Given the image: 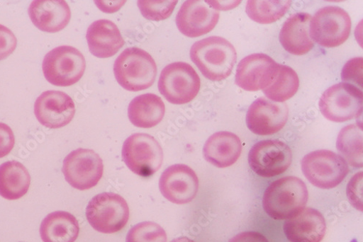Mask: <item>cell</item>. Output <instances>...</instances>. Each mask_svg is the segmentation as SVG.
<instances>
[{"instance_id":"cell-1","label":"cell","mask_w":363,"mask_h":242,"mask_svg":"<svg viewBox=\"0 0 363 242\" xmlns=\"http://www.w3.org/2000/svg\"><path fill=\"white\" fill-rule=\"evenodd\" d=\"M191 59L207 79L220 81L229 77L237 59L234 46L220 37L196 42L191 48Z\"/></svg>"},{"instance_id":"cell-2","label":"cell","mask_w":363,"mask_h":242,"mask_svg":"<svg viewBox=\"0 0 363 242\" xmlns=\"http://www.w3.org/2000/svg\"><path fill=\"white\" fill-rule=\"evenodd\" d=\"M308 196L303 180L295 176H286L275 180L267 188L262 205L272 219L287 220L306 208Z\"/></svg>"},{"instance_id":"cell-3","label":"cell","mask_w":363,"mask_h":242,"mask_svg":"<svg viewBox=\"0 0 363 242\" xmlns=\"http://www.w3.org/2000/svg\"><path fill=\"white\" fill-rule=\"evenodd\" d=\"M113 72L117 82L125 89L139 92L154 84L157 66L148 52L138 47H130L115 60Z\"/></svg>"},{"instance_id":"cell-4","label":"cell","mask_w":363,"mask_h":242,"mask_svg":"<svg viewBox=\"0 0 363 242\" xmlns=\"http://www.w3.org/2000/svg\"><path fill=\"white\" fill-rule=\"evenodd\" d=\"M301 170L310 183L323 190L339 186L349 173V165L341 156L332 151L316 150L301 161Z\"/></svg>"},{"instance_id":"cell-5","label":"cell","mask_w":363,"mask_h":242,"mask_svg":"<svg viewBox=\"0 0 363 242\" xmlns=\"http://www.w3.org/2000/svg\"><path fill=\"white\" fill-rule=\"evenodd\" d=\"M86 217L96 231L113 234L123 230L130 218L128 202L112 192L101 193L91 200L86 208Z\"/></svg>"},{"instance_id":"cell-6","label":"cell","mask_w":363,"mask_h":242,"mask_svg":"<svg viewBox=\"0 0 363 242\" xmlns=\"http://www.w3.org/2000/svg\"><path fill=\"white\" fill-rule=\"evenodd\" d=\"M158 86L161 95L169 103L184 105L191 103L198 96L201 79L190 64L176 62L162 70Z\"/></svg>"},{"instance_id":"cell-7","label":"cell","mask_w":363,"mask_h":242,"mask_svg":"<svg viewBox=\"0 0 363 242\" xmlns=\"http://www.w3.org/2000/svg\"><path fill=\"white\" fill-rule=\"evenodd\" d=\"M86 62L82 52L74 47L60 46L45 57L43 71L47 81L54 86H70L83 76Z\"/></svg>"},{"instance_id":"cell-8","label":"cell","mask_w":363,"mask_h":242,"mask_svg":"<svg viewBox=\"0 0 363 242\" xmlns=\"http://www.w3.org/2000/svg\"><path fill=\"white\" fill-rule=\"evenodd\" d=\"M122 154L128 168L143 178L152 176L161 168L164 161L162 146L147 134L129 137L123 144Z\"/></svg>"},{"instance_id":"cell-9","label":"cell","mask_w":363,"mask_h":242,"mask_svg":"<svg viewBox=\"0 0 363 242\" xmlns=\"http://www.w3.org/2000/svg\"><path fill=\"white\" fill-rule=\"evenodd\" d=\"M362 91L352 84L342 82L325 91L319 108L328 120L343 123L362 115Z\"/></svg>"},{"instance_id":"cell-10","label":"cell","mask_w":363,"mask_h":242,"mask_svg":"<svg viewBox=\"0 0 363 242\" xmlns=\"http://www.w3.org/2000/svg\"><path fill=\"white\" fill-rule=\"evenodd\" d=\"M349 14L337 6L320 9L311 18L310 34L313 41L321 47L332 48L344 44L351 33Z\"/></svg>"},{"instance_id":"cell-11","label":"cell","mask_w":363,"mask_h":242,"mask_svg":"<svg viewBox=\"0 0 363 242\" xmlns=\"http://www.w3.org/2000/svg\"><path fill=\"white\" fill-rule=\"evenodd\" d=\"M62 171L72 188L84 191L99 184L104 175V166L94 150L79 148L66 157Z\"/></svg>"},{"instance_id":"cell-12","label":"cell","mask_w":363,"mask_h":242,"mask_svg":"<svg viewBox=\"0 0 363 242\" xmlns=\"http://www.w3.org/2000/svg\"><path fill=\"white\" fill-rule=\"evenodd\" d=\"M291 162V148L279 139L258 142L252 147L249 154L250 168L255 173L264 178L284 173Z\"/></svg>"},{"instance_id":"cell-13","label":"cell","mask_w":363,"mask_h":242,"mask_svg":"<svg viewBox=\"0 0 363 242\" xmlns=\"http://www.w3.org/2000/svg\"><path fill=\"white\" fill-rule=\"evenodd\" d=\"M279 66L267 54H252L240 60L236 70L235 83L248 92L264 89L274 81Z\"/></svg>"},{"instance_id":"cell-14","label":"cell","mask_w":363,"mask_h":242,"mask_svg":"<svg viewBox=\"0 0 363 242\" xmlns=\"http://www.w3.org/2000/svg\"><path fill=\"white\" fill-rule=\"evenodd\" d=\"M220 13L202 0H189L181 6L176 17L179 31L196 38L205 35L216 28Z\"/></svg>"},{"instance_id":"cell-15","label":"cell","mask_w":363,"mask_h":242,"mask_svg":"<svg viewBox=\"0 0 363 242\" xmlns=\"http://www.w3.org/2000/svg\"><path fill=\"white\" fill-rule=\"evenodd\" d=\"M199 180L195 171L184 164L167 168L160 180L162 195L169 202L187 204L194 200L199 191Z\"/></svg>"},{"instance_id":"cell-16","label":"cell","mask_w":363,"mask_h":242,"mask_svg":"<svg viewBox=\"0 0 363 242\" xmlns=\"http://www.w3.org/2000/svg\"><path fill=\"white\" fill-rule=\"evenodd\" d=\"M76 113L75 104L67 94L60 91H47L35 103V114L39 122L49 129H60L70 124Z\"/></svg>"},{"instance_id":"cell-17","label":"cell","mask_w":363,"mask_h":242,"mask_svg":"<svg viewBox=\"0 0 363 242\" xmlns=\"http://www.w3.org/2000/svg\"><path fill=\"white\" fill-rule=\"evenodd\" d=\"M289 108L264 98L256 100L247 114V125L257 135H272L280 132L287 123Z\"/></svg>"},{"instance_id":"cell-18","label":"cell","mask_w":363,"mask_h":242,"mask_svg":"<svg viewBox=\"0 0 363 242\" xmlns=\"http://www.w3.org/2000/svg\"><path fill=\"white\" fill-rule=\"evenodd\" d=\"M28 15L41 31L56 33L69 24L72 13L64 0H36L29 6Z\"/></svg>"},{"instance_id":"cell-19","label":"cell","mask_w":363,"mask_h":242,"mask_svg":"<svg viewBox=\"0 0 363 242\" xmlns=\"http://www.w3.org/2000/svg\"><path fill=\"white\" fill-rule=\"evenodd\" d=\"M284 230L291 242H320L325 234L326 224L318 210L307 207L288 219Z\"/></svg>"},{"instance_id":"cell-20","label":"cell","mask_w":363,"mask_h":242,"mask_svg":"<svg viewBox=\"0 0 363 242\" xmlns=\"http://www.w3.org/2000/svg\"><path fill=\"white\" fill-rule=\"evenodd\" d=\"M86 39L91 54L99 58L113 57L125 45L117 25L106 19L91 24L87 28Z\"/></svg>"},{"instance_id":"cell-21","label":"cell","mask_w":363,"mask_h":242,"mask_svg":"<svg viewBox=\"0 0 363 242\" xmlns=\"http://www.w3.org/2000/svg\"><path fill=\"white\" fill-rule=\"evenodd\" d=\"M312 16L307 13H298L289 17L281 30L279 40L283 47L294 55L308 53L314 47L310 34Z\"/></svg>"},{"instance_id":"cell-22","label":"cell","mask_w":363,"mask_h":242,"mask_svg":"<svg viewBox=\"0 0 363 242\" xmlns=\"http://www.w3.org/2000/svg\"><path fill=\"white\" fill-rule=\"evenodd\" d=\"M242 143L239 137L228 132L211 135L206 142L203 154L205 160L220 168L230 167L239 159Z\"/></svg>"},{"instance_id":"cell-23","label":"cell","mask_w":363,"mask_h":242,"mask_svg":"<svg viewBox=\"0 0 363 242\" xmlns=\"http://www.w3.org/2000/svg\"><path fill=\"white\" fill-rule=\"evenodd\" d=\"M165 115V105L160 97L145 94L134 98L128 107L130 122L136 127L150 129L162 122Z\"/></svg>"},{"instance_id":"cell-24","label":"cell","mask_w":363,"mask_h":242,"mask_svg":"<svg viewBox=\"0 0 363 242\" xmlns=\"http://www.w3.org/2000/svg\"><path fill=\"white\" fill-rule=\"evenodd\" d=\"M40 236L43 242H74L79 234L78 221L65 211H55L43 221Z\"/></svg>"},{"instance_id":"cell-25","label":"cell","mask_w":363,"mask_h":242,"mask_svg":"<svg viewBox=\"0 0 363 242\" xmlns=\"http://www.w3.org/2000/svg\"><path fill=\"white\" fill-rule=\"evenodd\" d=\"M31 184V176L21 163L13 161L0 166V196L9 200L23 197Z\"/></svg>"},{"instance_id":"cell-26","label":"cell","mask_w":363,"mask_h":242,"mask_svg":"<svg viewBox=\"0 0 363 242\" xmlns=\"http://www.w3.org/2000/svg\"><path fill=\"white\" fill-rule=\"evenodd\" d=\"M298 86L296 71L291 67L280 65L274 81L263 89V93L269 100L284 103L295 96Z\"/></svg>"},{"instance_id":"cell-27","label":"cell","mask_w":363,"mask_h":242,"mask_svg":"<svg viewBox=\"0 0 363 242\" xmlns=\"http://www.w3.org/2000/svg\"><path fill=\"white\" fill-rule=\"evenodd\" d=\"M337 147L347 162L355 168L362 167V128L351 125L339 134Z\"/></svg>"},{"instance_id":"cell-28","label":"cell","mask_w":363,"mask_h":242,"mask_svg":"<svg viewBox=\"0 0 363 242\" xmlns=\"http://www.w3.org/2000/svg\"><path fill=\"white\" fill-rule=\"evenodd\" d=\"M291 5L289 0H250L246 11L252 21L261 24H269L281 19L288 12Z\"/></svg>"},{"instance_id":"cell-29","label":"cell","mask_w":363,"mask_h":242,"mask_svg":"<svg viewBox=\"0 0 363 242\" xmlns=\"http://www.w3.org/2000/svg\"><path fill=\"white\" fill-rule=\"evenodd\" d=\"M164 229L159 224L146 221L133 227L128 232L126 242H167Z\"/></svg>"},{"instance_id":"cell-30","label":"cell","mask_w":363,"mask_h":242,"mask_svg":"<svg viewBox=\"0 0 363 242\" xmlns=\"http://www.w3.org/2000/svg\"><path fill=\"white\" fill-rule=\"evenodd\" d=\"M177 1H144L138 2V8L143 17L150 21H160L167 19L172 14Z\"/></svg>"},{"instance_id":"cell-31","label":"cell","mask_w":363,"mask_h":242,"mask_svg":"<svg viewBox=\"0 0 363 242\" xmlns=\"http://www.w3.org/2000/svg\"><path fill=\"white\" fill-rule=\"evenodd\" d=\"M362 57H355L349 60L342 71L343 81L362 88Z\"/></svg>"},{"instance_id":"cell-32","label":"cell","mask_w":363,"mask_h":242,"mask_svg":"<svg viewBox=\"0 0 363 242\" xmlns=\"http://www.w3.org/2000/svg\"><path fill=\"white\" fill-rule=\"evenodd\" d=\"M17 47V39L11 30L0 24V62L9 57Z\"/></svg>"},{"instance_id":"cell-33","label":"cell","mask_w":363,"mask_h":242,"mask_svg":"<svg viewBox=\"0 0 363 242\" xmlns=\"http://www.w3.org/2000/svg\"><path fill=\"white\" fill-rule=\"evenodd\" d=\"M347 192L350 203L358 210L362 211V172H359L351 178Z\"/></svg>"},{"instance_id":"cell-34","label":"cell","mask_w":363,"mask_h":242,"mask_svg":"<svg viewBox=\"0 0 363 242\" xmlns=\"http://www.w3.org/2000/svg\"><path fill=\"white\" fill-rule=\"evenodd\" d=\"M15 145L14 134L7 125L0 123V159L7 156Z\"/></svg>"},{"instance_id":"cell-35","label":"cell","mask_w":363,"mask_h":242,"mask_svg":"<svg viewBox=\"0 0 363 242\" xmlns=\"http://www.w3.org/2000/svg\"><path fill=\"white\" fill-rule=\"evenodd\" d=\"M228 242H269L267 238L259 232L246 231L242 232Z\"/></svg>"},{"instance_id":"cell-36","label":"cell","mask_w":363,"mask_h":242,"mask_svg":"<svg viewBox=\"0 0 363 242\" xmlns=\"http://www.w3.org/2000/svg\"><path fill=\"white\" fill-rule=\"evenodd\" d=\"M170 242H195L194 241L190 239L188 237H179L177 238L173 239Z\"/></svg>"}]
</instances>
